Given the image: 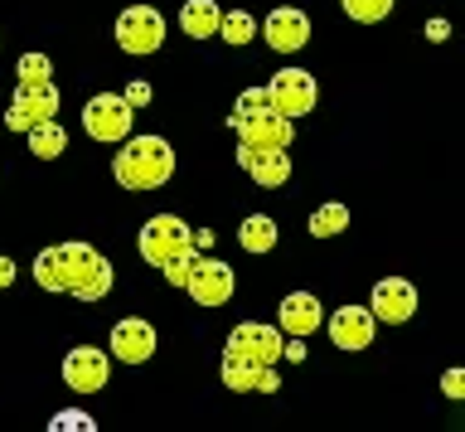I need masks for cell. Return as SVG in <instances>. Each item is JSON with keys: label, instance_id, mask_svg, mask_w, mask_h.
Masks as SVG:
<instances>
[{"label": "cell", "instance_id": "cell-1", "mask_svg": "<svg viewBox=\"0 0 465 432\" xmlns=\"http://www.w3.org/2000/svg\"><path fill=\"white\" fill-rule=\"evenodd\" d=\"M116 161H112V176H116V185L122 190H160L170 176H174V146L165 136H155V132H145V136H136L131 132L126 141H116Z\"/></svg>", "mask_w": 465, "mask_h": 432}, {"label": "cell", "instance_id": "cell-2", "mask_svg": "<svg viewBox=\"0 0 465 432\" xmlns=\"http://www.w3.org/2000/svg\"><path fill=\"white\" fill-rule=\"evenodd\" d=\"M232 132H238L242 146H276L286 151L291 146V117H282L272 103H267V88H247L238 103H232Z\"/></svg>", "mask_w": 465, "mask_h": 432}, {"label": "cell", "instance_id": "cell-3", "mask_svg": "<svg viewBox=\"0 0 465 432\" xmlns=\"http://www.w3.org/2000/svg\"><path fill=\"white\" fill-rule=\"evenodd\" d=\"M93 257L97 248H87V243H54V248H44L35 257V282L44 292H73Z\"/></svg>", "mask_w": 465, "mask_h": 432}, {"label": "cell", "instance_id": "cell-4", "mask_svg": "<svg viewBox=\"0 0 465 432\" xmlns=\"http://www.w3.org/2000/svg\"><path fill=\"white\" fill-rule=\"evenodd\" d=\"M136 248L151 267H165V263H174V257L194 253V234H189V224L174 219V214H155V219L141 224Z\"/></svg>", "mask_w": 465, "mask_h": 432}, {"label": "cell", "instance_id": "cell-5", "mask_svg": "<svg viewBox=\"0 0 465 432\" xmlns=\"http://www.w3.org/2000/svg\"><path fill=\"white\" fill-rule=\"evenodd\" d=\"M83 132L93 136V141H126L131 132H136V107H131L122 93H97V97H87V107H83Z\"/></svg>", "mask_w": 465, "mask_h": 432}, {"label": "cell", "instance_id": "cell-6", "mask_svg": "<svg viewBox=\"0 0 465 432\" xmlns=\"http://www.w3.org/2000/svg\"><path fill=\"white\" fill-rule=\"evenodd\" d=\"M160 45H165V15H160L155 5H131L116 15V49L145 59V54H155Z\"/></svg>", "mask_w": 465, "mask_h": 432}, {"label": "cell", "instance_id": "cell-7", "mask_svg": "<svg viewBox=\"0 0 465 432\" xmlns=\"http://www.w3.org/2000/svg\"><path fill=\"white\" fill-rule=\"evenodd\" d=\"M267 103L282 112V117H305L315 103H320V83L305 74V68H276L272 83H267Z\"/></svg>", "mask_w": 465, "mask_h": 432}, {"label": "cell", "instance_id": "cell-8", "mask_svg": "<svg viewBox=\"0 0 465 432\" xmlns=\"http://www.w3.org/2000/svg\"><path fill=\"white\" fill-rule=\"evenodd\" d=\"M282 345H286V336H282L276 326L242 321V326H232V336H228V345H223V355H238V359H247V365L272 369V365H282Z\"/></svg>", "mask_w": 465, "mask_h": 432}, {"label": "cell", "instance_id": "cell-9", "mask_svg": "<svg viewBox=\"0 0 465 432\" xmlns=\"http://www.w3.org/2000/svg\"><path fill=\"white\" fill-rule=\"evenodd\" d=\"M184 292L194 296L199 306H223V301H232V292H238V272L228 263H218V257H194V267H189V277H184Z\"/></svg>", "mask_w": 465, "mask_h": 432}, {"label": "cell", "instance_id": "cell-10", "mask_svg": "<svg viewBox=\"0 0 465 432\" xmlns=\"http://www.w3.org/2000/svg\"><path fill=\"white\" fill-rule=\"evenodd\" d=\"M112 379V355L97 350V345H73L64 355V384L73 394H97Z\"/></svg>", "mask_w": 465, "mask_h": 432}, {"label": "cell", "instance_id": "cell-11", "mask_svg": "<svg viewBox=\"0 0 465 432\" xmlns=\"http://www.w3.org/2000/svg\"><path fill=\"white\" fill-rule=\"evenodd\" d=\"M369 311H373L378 326L412 321V316H417V286L407 282V277H383V282L373 286V296H369Z\"/></svg>", "mask_w": 465, "mask_h": 432}, {"label": "cell", "instance_id": "cell-12", "mask_svg": "<svg viewBox=\"0 0 465 432\" xmlns=\"http://www.w3.org/2000/svg\"><path fill=\"white\" fill-rule=\"evenodd\" d=\"M58 117V93H54V83H39V88H20L10 97V107H5V126L10 132H29V126H39V122H49Z\"/></svg>", "mask_w": 465, "mask_h": 432}, {"label": "cell", "instance_id": "cell-13", "mask_svg": "<svg viewBox=\"0 0 465 432\" xmlns=\"http://www.w3.org/2000/svg\"><path fill=\"white\" fill-rule=\"evenodd\" d=\"M262 39L276 49V54H296L311 45V15L296 5H276L267 20H262Z\"/></svg>", "mask_w": 465, "mask_h": 432}, {"label": "cell", "instance_id": "cell-14", "mask_svg": "<svg viewBox=\"0 0 465 432\" xmlns=\"http://www.w3.org/2000/svg\"><path fill=\"white\" fill-rule=\"evenodd\" d=\"M325 330H330L334 350H369L373 336H378V321H373L369 306H340L325 321Z\"/></svg>", "mask_w": 465, "mask_h": 432}, {"label": "cell", "instance_id": "cell-15", "mask_svg": "<svg viewBox=\"0 0 465 432\" xmlns=\"http://www.w3.org/2000/svg\"><path fill=\"white\" fill-rule=\"evenodd\" d=\"M320 326H325V306H320V296H311V292H291L282 301V311H276V330L291 340L315 336Z\"/></svg>", "mask_w": 465, "mask_h": 432}, {"label": "cell", "instance_id": "cell-16", "mask_svg": "<svg viewBox=\"0 0 465 432\" xmlns=\"http://www.w3.org/2000/svg\"><path fill=\"white\" fill-rule=\"evenodd\" d=\"M155 355V326L141 321V316H126V321L112 326V359L122 365H145Z\"/></svg>", "mask_w": 465, "mask_h": 432}, {"label": "cell", "instance_id": "cell-17", "mask_svg": "<svg viewBox=\"0 0 465 432\" xmlns=\"http://www.w3.org/2000/svg\"><path fill=\"white\" fill-rule=\"evenodd\" d=\"M238 166L252 176V185H262V190H276V185L291 180V161H286V151H276V146H242L238 141Z\"/></svg>", "mask_w": 465, "mask_h": 432}, {"label": "cell", "instance_id": "cell-18", "mask_svg": "<svg viewBox=\"0 0 465 432\" xmlns=\"http://www.w3.org/2000/svg\"><path fill=\"white\" fill-rule=\"evenodd\" d=\"M223 384L232 388V394H252V388L276 394V388H282V374H276V365L262 369V365H247V359H238V355H223Z\"/></svg>", "mask_w": 465, "mask_h": 432}, {"label": "cell", "instance_id": "cell-19", "mask_svg": "<svg viewBox=\"0 0 465 432\" xmlns=\"http://www.w3.org/2000/svg\"><path fill=\"white\" fill-rule=\"evenodd\" d=\"M218 20H223L218 0H184V10H180V30L189 39H213L218 35Z\"/></svg>", "mask_w": 465, "mask_h": 432}, {"label": "cell", "instance_id": "cell-20", "mask_svg": "<svg viewBox=\"0 0 465 432\" xmlns=\"http://www.w3.org/2000/svg\"><path fill=\"white\" fill-rule=\"evenodd\" d=\"M29 151L39 156V161H58V156L68 151V132L58 126V117H49V122H39V126H29Z\"/></svg>", "mask_w": 465, "mask_h": 432}, {"label": "cell", "instance_id": "cell-21", "mask_svg": "<svg viewBox=\"0 0 465 432\" xmlns=\"http://www.w3.org/2000/svg\"><path fill=\"white\" fill-rule=\"evenodd\" d=\"M276 238H282V228H276L267 214H247V219L238 224V243L247 253H272Z\"/></svg>", "mask_w": 465, "mask_h": 432}, {"label": "cell", "instance_id": "cell-22", "mask_svg": "<svg viewBox=\"0 0 465 432\" xmlns=\"http://www.w3.org/2000/svg\"><path fill=\"white\" fill-rule=\"evenodd\" d=\"M112 282H116V272H112L107 257L97 253L93 263H87V272L78 277V286H73V296H78V301H102V296L112 292Z\"/></svg>", "mask_w": 465, "mask_h": 432}, {"label": "cell", "instance_id": "cell-23", "mask_svg": "<svg viewBox=\"0 0 465 432\" xmlns=\"http://www.w3.org/2000/svg\"><path fill=\"white\" fill-rule=\"evenodd\" d=\"M344 228H349V209L340 199H330V205H320L311 214V238H334V234H344Z\"/></svg>", "mask_w": 465, "mask_h": 432}, {"label": "cell", "instance_id": "cell-24", "mask_svg": "<svg viewBox=\"0 0 465 432\" xmlns=\"http://www.w3.org/2000/svg\"><path fill=\"white\" fill-rule=\"evenodd\" d=\"M218 35H223L232 49H242V45H252V39H257V20L247 15V10H232V15L218 20Z\"/></svg>", "mask_w": 465, "mask_h": 432}, {"label": "cell", "instance_id": "cell-25", "mask_svg": "<svg viewBox=\"0 0 465 432\" xmlns=\"http://www.w3.org/2000/svg\"><path fill=\"white\" fill-rule=\"evenodd\" d=\"M20 88H39V83H54V59L49 54H20V68H15Z\"/></svg>", "mask_w": 465, "mask_h": 432}, {"label": "cell", "instance_id": "cell-26", "mask_svg": "<svg viewBox=\"0 0 465 432\" xmlns=\"http://www.w3.org/2000/svg\"><path fill=\"white\" fill-rule=\"evenodd\" d=\"M392 5H398V0H340V10H344L349 20H359V25L388 20V15H392Z\"/></svg>", "mask_w": 465, "mask_h": 432}, {"label": "cell", "instance_id": "cell-27", "mask_svg": "<svg viewBox=\"0 0 465 432\" xmlns=\"http://www.w3.org/2000/svg\"><path fill=\"white\" fill-rule=\"evenodd\" d=\"M194 257H199V253H184V257H174V263H165V267H160V272L170 277V286H184L189 267H194Z\"/></svg>", "mask_w": 465, "mask_h": 432}, {"label": "cell", "instance_id": "cell-28", "mask_svg": "<svg viewBox=\"0 0 465 432\" xmlns=\"http://www.w3.org/2000/svg\"><path fill=\"white\" fill-rule=\"evenodd\" d=\"M441 394L446 398H465V369H446L441 374Z\"/></svg>", "mask_w": 465, "mask_h": 432}, {"label": "cell", "instance_id": "cell-29", "mask_svg": "<svg viewBox=\"0 0 465 432\" xmlns=\"http://www.w3.org/2000/svg\"><path fill=\"white\" fill-rule=\"evenodd\" d=\"M122 97H126L131 107H145V103H151V83H141V78H136V83H131V88H126Z\"/></svg>", "mask_w": 465, "mask_h": 432}, {"label": "cell", "instance_id": "cell-30", "mask_svg": "<svg viewBox=\"0 0 465 432\" xmlns=\"http://www.w3.org/2000/svg\"><path fill=\"white\" fill-rule=\"evenodd\" d=\"M15 282V257H0V292Z\"/></svg>", "mask_w": 465, "mask_h": 432}, {"label": "cell", "instance_id": "cell-31", "mask_svg": "<svg viewBox=\"0 0 465 432\" xmlns=\"http://www.w3.org/2000/svg\"><path fill=\"white\" fill-rule=\"evenodd\" d=\"M427 35H431V39H446V35H450V25H446V20H431V25H427Z\"/></svg>", "mask_w": 465, "mask_h": 432}]
</instances>
